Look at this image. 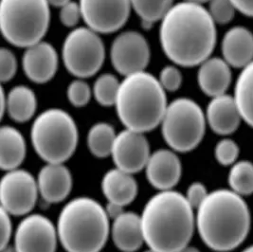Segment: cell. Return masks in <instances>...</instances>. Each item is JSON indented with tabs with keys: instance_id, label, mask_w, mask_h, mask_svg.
<instances>
[{
	"instance_id": "6da1fadb",
	"label": "cell",
	"mask_w": 253,
	"mask_h": 252,
	"mask_svg": "<svg viewBox=\"0 0 253 252\" xmlns=\"http://www.w3.org/2000/svg\"><path fill=\"white\" fill-rule=\"evenodd\" d=\"M216 40V24L202 4L189 1L173 4L161 19V47L176 66H199L211 57Z\"/></svg>"
},
{
	"instance_id": "7a4b0ae2",
	"label": "cell",
	"mask_w": 253,
	"mask_h": 252,
	"mask_svg": "<svg viewBox=\"0 0 253 252\" xmlns=\"http://www.w3.org/2000/svg\"><path fill=\"white\" fill-rule=\"evenodd\" d=\"M196 229L203 243L216 252H229L241 246L252 227V214L241 195L230 189L211 192L196 210Z\"/></svg>"
},
{
	"instance_id": "3957f363",
	"label": "cell",
	"mask_w": 253,
	"mask_h": 252,
	"mask_svg": "<svg viewBox=\"0 0 253 252\" xmlns=\"http://www.w3.org/2000/svg\"><path fill=\"white\" fill-rule=\"evenodd\" d=\"M185 195L161 191L153 195L141 212L144 242L156 252H177L190 245L196 229V214Z\"/></svg>"
},
{
	"instance_id": "277c9868",
	"label": "cell",
	"mask_w": 253,
	"mask_h": 252,
	"mask_svg": "<svg viewBox=\"0 0 253 252\" xmlns=\"http://www.w3.org/2000/svg\"><path fill=\"white\" fill-rule=\"evenodd\" d=\"M166 91L146 71L126 76L116 101L117 115L126 129L146 133L161 126L167 109Z\"/></svg>"
},
{
	"instance_id": "5b68a950",
	"label": "cell",
	"mask_w": 253,
	"mask_h": 252,
	"mask_svg": "<svg viewBox=\"0 0 253 252\" xmlns=\"http://www.w3.org/2000/svg\"><path fill=\"white\" fill-rule=\"evenodd\" d=\"M109 219L105 209L95 199L74 198L59 214V242L67 252H100L110 235Z\"/></svg>"
},
{
	"instance_id": "8992f818",
	"label": "cell",
	"mask_w": 253,
	"mask_h": 252,
	"mask_svg": "<svg viewBox=\"0 0 253 252\" xmlns=\"http://www.w3.org/2000/svg\"><path fill=\"white\" fill-rule=\"evenodd\" d=\"M31 138L36 154L46 163H65L78 146V127L70 115L49 108L35 118Z\"/></svg>"
},
{
	"instance_id": "52a82bcc",
	"label": "cell",
	"mask_w": 253,
	"mask_h": 252,
	"mask_svg": "<svg viewBox=\"0 0 253 252\" xmlns=\"http://www.w3.org/2000/svg\"><path fill=\"white\" fill-rule=\"evenodd\" d=\"M50 22L47 0H1L0 29L7 42L27 48L43 40Z\"/></svg>"
},
{
	"instance_id": "ba28073f",
	"label": "cell",
	"mask_w": 253,
	"mask_h": 252,
	"mask_svg": "<svg viewBox=\"0 0 253 252\" xmlns=\"http://www.w3.org/2000/svg\"><path fill=\"white\" fill-rule=\"evenodd\" d=\"M161 126L162 137L171 149L188 153L196 149L202 141L207 120L198 103L182 97L168 103Z\"/></svg>"
},
{
	"instance_id": "9c48e42d",
	"label": "cell",
	"mask_w": 253,
	"mask_h": 252,
	"mask_svg": "<svg viewBox=\"0 0 253 252\" xmlns=\"http://www.w3.org/2000/svg\"><path fill=\"white\" fill-rule=\"evenodd\" d=\"M62 59L66 69L76 78L92 77L103 67L105 59L100 34L88 27L73 29L64 41Z\"/></svg>"
},
{
	"instance_id": "30bf717a",
	"label": "cell",
	"mask_w": 253,
	"mask_h": 252,
	"mask_svg": "<svg viewBox=\"0 0 253 252\" xmlns=\"http://www.w3.org/2000/svg\"><path fill=\"white\" fill-rule=\"evenodd\" d=\"M39 195L37 179L23 169L6 172L0 182L1 208L11 215L26 216L34 210Z\"/></svg>"
},
{
	"instance_id": "8fae6325",
	"label": "cell",
	"mask_w": 253,
	"mask_h": 252,
	"mask_svg": "<svg viewBox=\"0 0 253 252\" xmlns=\"http://www.w3.org/2000/svg\"><path fill=\"white\" fill-rule=\"evenodd\" d=\"M151 58L146 38L135 31L118 35L110 46V60L113 68L124 77L145 71Z\"/></svg>"
},
{
	"instance_id": "7c38bea8",
	"label": "cell",
	"mask_w": 253,
	"mask_h": 252,
	"mask_svg": "<svg viewBox=\"0 0 253 252\" xmlns=\"http://www.w3.org/2000/svg\"><path fill=\"white\" fill-rule=\"evenodd\" d=\"M83 20L98 34H113L128 20L130 0H79Z\"/></svg>"
},
{
	"instance_id": "4fadbf2b",
	"label": "cell",
	"mask_w": 253,
	"mask_h": 252,
	"mask_svg": "<svg viewBox=\"0 0 253 252\" xmlns=\"http://www.w3.org/2000/svg\"><path fill=\"white\" fill-rule=\"evenodd\" d=\"M58 242L56 226L42 214L31 213L17 226L13 246L18 252H55Z\"/></svg>"
},
{
	"instance_id": "5bb4252c",
	"label": "cell",
	"mask_w": 253,
	"mask_h": 252,
	"mask_svg": "<svg viewBox=\"0 0 253 252\" xmlns=\"http://www.w3.org/2000/svg\"><path fill=\"white\" fill-rule=\"evenodd\" d=\"M151 154L144 133L126 128L117 134L110 157L116 168L134 174L145 169Z\"/></svg>"
},
{
	"instance_id": "9a60e30c",
	"label": "cell",
	"mask_w": 253,
	"mask_h": 252,
	"mask_svg": "<svg viewBox=\"0 0 253 252\" xmlns=\"http://www.w3.org/2000/svg\"><path fill=\"white\" fill-rule=\"evenodd\" d=\"M144 170L154 188L160 192L170 191L181 178L182 164L173 150L160 149L151 154Z\"/></svg>"
},
{
	"instance_id": "2e32d148",
	"label": "cell",
	"mask_w": 253,
	"mask_h": 252,
	"mask_svg": "<svg viewBox=\"0 0 253 252\" xmlns=\"http://www.w3.org/2000/svg\"><path fill=\"white\" fill-rule=\"evenodd\" d=\"M58 65L56 49L43 40L27 47L22 56L24 72L35 84H46L51 80L56 74Z\"/></svg>"
},
{
	"instance_id": "e0dca14e",
	"label": "cell",
	"mask_w": 253,
	"mask_h": 252,
	"mask_svg": "<svg viewBox=\"0 0 253 252\" xmlns=\"http://www.w3.org/2000/svg\"><path fill=\"white\" fill-rule=\"evenodd\" d=\"M39 195L47 203H59L69 196L73 179L64 163H46L37 176Z\"/></svg>"
},
{
	"instance_id": "ac0fdd59",
	"label": "cell",
	"mask_w": 253,
	"mask_h": 252,
	"mask_svg": "<svg viewBox=\"0 0 253 252\" xmlns=\"http://www.w3.org/2000/svg\"><path fill=\"white\" fill-rule=\"evenodd\" d=\"M205 115L208 126L220 136L233 134L243 121L233 96L228 94L211 98Z\"/></svg>"
},
{
	"instance_id": "d6986e66",
	"label": "cell",
	"mask_w": 253,
	"mask_h": 252,
	"mask_svg": "<svg viewBox=\"0 0 253 252\" xmlns=\"http://www.w3.org/2000/svg\"><path fill=\"white\" fill-rule=\"evenodd\" d=\"M223 59L231 68H245L253 61V34L242 26L232 27L223 37Z\"/></svg>"
},
{
	"instance_id": "ffe728a7",
	"label": "cell",
	"mask_w": 253,
	"mask_h": 252,
	"mask_svg": "<svg viewBox=\"0 0 253 252\" xmlns=\"http://www.w3.org/2000/svg\"><path fill=\"white\" fill-rule=\"evenodd\" d=\"M197 83L201 91L211 98L227 94L231 84V67L220 57H210L201 63Z\"/></svg>"
},
{
	"instance_id": "44dd1931",
	"label": "cell",
	"mask_w": 253,
	"mask_h": 252,
	"mask_svg": "<svg viewBox=\"0 0 253 252\" xmlns=\"http://www.w3.org/2000/svg\"><path fill=\"white\" fill-rule=\"evenodd\" d=\"M110 234L122 252H136L145 244L140 215L132 211H125L113 220Z\"/></svg>"
},
{
	"instance_id": "7402d4cb",
	"label": "cell",
	"mask_w": 253,
	"mask_h": 252,
	"mask_svg": "<svg viewBox=\"0 0 253 252\" xmlns=\"http://www.w3.org/2000/svg\"><path fill=\"white\" fill-rule=\"evenodd\" d=\"M102 191L107 201L126 207L136 199L138 182L132 173L115 167L104 173Z\"/></svg>"
},
{
	"instance_id": "603a6c76",
	"label": "cell",
	"mask_w": 253,
	"mask_h": 252,
	"mask_svg": "<svg viewBox=\"0 0 253 252\" xmlns=\"http://www.w3.org/2000/svg\"><path fill=\"white\" fill-rule=\"evenodd\" d=\"M37 99L35 92L26 85L12 87L7 95L2 89L1 114L7 113L15 123H27L35 116Z\"/></svg>"
},
{
	"instance_id": "cb8c5ba5",
	"label": "cell",
	"mask_w": 253,
	"mask_h": 252,
	"mask_svg": "<svg viewBox=\"0 0 253 252\" xmlns=\"http://www.w3.org/2000/svg\"><path fill=\"white\" fill-rule=\"evenodd\" d=\"M27 154L23 135L16 128L4 126L0 129V168L5 171L18 169Z\"/></svg>"
},
{
	"instance_id": "d4e9b609",
	"label": "cell",
	"mask_w": 253,
	"mask_h": 252,
	"mask_svg": "<svg viewBox=\"0 0 253 252\" xmlns=\"http://www.w3.org/2000/svg\"><path fill=\"white\" fill-rule=\"evenodd\" d=\"M233 99L242 120L253 128V61L241 69L235 83Z\"/></svg>"
},
{
	"instance_id": "484cf974",
	"label": "cell",
	"mask_w": 253,
	"mask_h": 252,
	"mask_svg": "<svg viewBox=\"0 0 253 252\" xmlns=\"http://www.w3.org/2000/svg\"><path fill=\"white\" fill-rule=\"evenodd\" d=\"M117 133L114 127L107 123H97L87 133V147L93 156L104 159L111 156Z\"/></svg>"
},
{
	"instance_id": "4316f807",
	"label": "cell",
	"mask_w": 253,
	"mask_h": 252,
	"mask_svg": "<svg viewBox=\"0 0 253 252\" xmlns=\"http://www.w3.org/2000/svg\"><path fill=\"white\" fill-rule=\"evenodd\" d=\"M230 189L237 195L248 196L253 194V163L238 161L230 166L228 175Z\"/></svg>"
},
{
	"instance_id": "83f0119b",
	"label": "cell",
	"mask_w": 253,
	"mask_h": 252,
	"mask_svg": "<svg viewBox=\"0 0 253 252\" xmlns=\"http://www.w3.org/2000/svg\"><path fill=\"white\" fill-rule=\"evenodd\" d=\"M132 9L137 12L143 26L151 27L161 21L173 6V0H130Z\"/></svg>"
},
{
	"instance_id": "f1b7e54d",
	"label": "cell",
	"mask_w": 253,
	"mask_h": 252,
	"mask_svg": "<svg viewBox=\"0 0 253 252\" xmlns=\"http://www.w3.org/2000/svg\"><path fill=\"white\" fill-rule=\"evenodd\" d=\"M121 86V82L115 75L104 73L100 75L93 84V97L102 106H115L116 101Z\"/></svg>"
},
{
	"instance_id": "f546056e",
	"label": "cell",
	"mask_w": 253,
	"mask_h": 252,
	"mask_svg": "<svg viewBox=\"0 0 253 252\" xmlns=\"http://www.w3.org/2000/svg\"><path fill=\"white\" fill-rule=\"evenodd\" d=\"M240 148L236 141L229 138L219 140L214 148L215 160L222 166H232L238 161Z\"/></svg>"
},
{
	"instance_id": "4dcf8cb0",
	"label": "cell",
	"mask_w": 253,
	"mask_h": 252,
	"mask_svg": "<svg viewBox=\"0 0 253 252\" xmlns=\"http://www.w3.org/2000/svg\"><path fill=\"white\" fill-rule=\"evenodd\" d=\"M92 95V88L90 85L79 78L72 81L67 89L68 100L75 107L85 106L89 103Z\"/></svg>"
},
{
	"instance_id": "1f68e13d",
	"label": "cell",
	"mask_w": 253,
	"mask_h": 252,
	"mask_svg": "<svg viewBox=\"0 0 253 252\" xmlns=\"http://www.w3.org/2000/svg\"><path fill=\"white\" fill-rule=\"evenodd\" d=\"M208 11L215 24L226 25L232 21L236 8L231 0H210Z\"/></svg>"
},
{
	"instance_id": "d6a6232c",
	"label": "cell",
	"mask_w": 253,
	"mask_h": 252,
	"mask_svg": "<svg viewBox=\"0 0 253 252\" xmlns=\"http://www.w3.org/2000/svg\"><path fill=\"white\" fill-rule=\"evenodd\" d=\"M159 81L163 89L167 92L178 90L182 85L183 76L176 66H165L161 69Z\"/></svg>"
},
{
	"instance_id": "836d02e7",
	"label": "cell",
	"mask_w": 253,
	"mask_h": 252,
	"mask_svg": "<svg viewBox=\"0 0 253 252\" xmlns=\"http://www.w3.org/2000/svg\"><path fill=\"white\" fill-rule=\"evenodd\" d=\"M17 70V60L12 50L6 47L0 49V80L5 84L12 80Z\"/></svg>"
},
{
	"instance_id": "e575fe53",
	"label": "cell",
	"mask_w": 253,
	"mask_h": 252,
	"mask_svg": "<svg viewBox=\"0 0 253 252\" xmlns=\"http://www.w3.org/2000/svg\"><path fill=\"white\" fill-rule=\"evenodd\" d=\"M59 19H60V22L65 27H68V28L76 27L80 22L81 19H83L79 2H75L71 0L63 7H61L60 12H59Z\"/></svg>"
},
{
	"instance_id": "d590c367",
	"label": "cell",
	"mask_w": 253,
	"mask_h": 252,
	"mask_svg": "<svg viewBox=\"0 0 253 252\" xmlns=\"http://www.w3.org/2000/svg\"><path fill=\"white\" fill-rule=\"evenodd\" d=\"M209 194L210 193L208 192L207 187L204 184L194 182L188 187L185 198L194 210H197L205 201Z\"/></svg>"
},
{
	"instance_id": "8d00e7d4",
	"label": "cell",
	"mask_w": 253,
	"mask_h": 252,
	"mask_svg": "<svg viewBox=\"0 0 253 252\" xmlns=\"http://www.w3.org/2000/svg\"><path fill=\"white\" fill-rule=\"evenodd\" d=\"M12 234V220L11 214L1 208L0 210V248L3 249L10 245Z\"/></svg>"
},
{
	"instance_id": "74e56055",
	"label": "cell",
	"mask_w": 253,
	"mask_h": 252,
	"mask_svg": "<svg viewBox=\"0 0 253 252\" xmlns=\"http://www.w3.org/2000/svg\"><path fill=\"white\" fill-rule=\"evenodd\" d=\"M237 12L242 14L253 17V0H231Z\"/></svg>"
},
{
	"instance_id": "f35d334b",
	"label": "cell",
	"mask_w": 253,
	"mask_h": 252,
	"mask_svg": "<svg viewBox=\"0 0 253 252\" xmlns=\"http://www.w3.org/2000/svg\"><path fill=\"white\" fill-rule=\"evenodd\" d=\"M104 209H105V211H106L108 217L111 218L113 220L119 217L120 215H122L126 211L125 207L121 206V205L116 204L113 202H109V201H107V204Z\"/></svg>"
},
{
	"instance_id": "ab89813d",
	"label": "cell",
	"mask_w": 253,
	"mask_h": 252,
	"mask_svg": "<svg viewBox=\"0 0 253 252\" xmlns=\"http://www.w3.org/2000/svg\"><path fill=\"white\" fill-rule=\"evenodd\" d=\"M71 0H47V2L49 3L50 6L56 7V8H61L64 5H66L67 3H69Z\"/></svg>"
},
{
	"instance_id": "60d3db41",
	"label": "cell",
	"mask_w": 253,
	"mask_h": 252,
	"mask_svg": "<svg viewBox=\"0 0 253 252\" xmlns=\"http://www.w3.org/2000/svg\"><path fill=\"white\" fill-rule=\"evenodd\" d=\"M201 252L198 249H196L195 247H192V246H190V245H188V246H186L185 248H183L182 250H180L179 252Z\"/></svg>"
},
{
	"instance_id": "b9f144b4",
	"label": "cell",
	"mask_w": 253,
	"mask_h": 252,
	"mask_svg": "<svg viewBox=\"0 0 253 252\" xmlns=\"http://www.w3.org/2000/svg\"><path fill=\"white\" fill-rule=\"evenodd\" d=\"M1 252H18L13 245H8L5 248L1 249Z\"/></svg>"
},
{
	"instance_id": "7bdbcfd3",
	"label": "cell",
	"mask_w": 253,
	"mask_h": 252,
	"mask_svg": "<svg viewBox=\"0 0 253 252\" xmlns=\"http://www.w3.org/2000/svg\"><path fill=\"white\" fill-rule=\"evenodd\" d=\"M184 1L194 2V3H198V4H202L203 5V3H207L210 0H184Z\"/></svg>"
},
{
	"instance_id": "ee69618b",
	"label": "cell",
	"mask_w": 253,
	"mask_h": 252,
	"mask_svg": "<svg viewBox=\"0 0 253 252\" xmlns=\"http://www.w3.org/2000/svg\"><path fill=\"white\" fill-rule=\"evenodd\" d=\"M242 252H253V245L248 247V248H246Z\"/></svg>"
},
{
	"instance_id": "f6af8a7d",
	"label": "cell",
	"mask_w": 253,
	"mask_h": 252,
	"mask_svg": "<svg viewBox=\"0 0 253 252\" xmlns=\"http://www.w3.org/2000/svg\"><path fill=\"white\" fill-rule=\"evenodd\" d=\"M154 252V251H152V250H148V251H146V252Z\"/></svg>"
}]
</instances>
